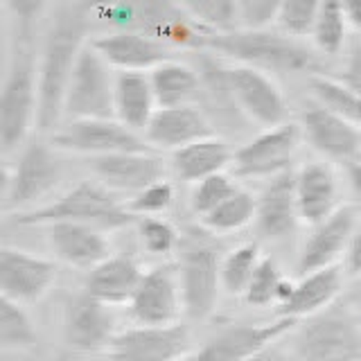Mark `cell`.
Segmentation results:
<instances>
[{"mask_svg": "<svg viewBox=\"0 0 361 361\" xmlns=\"http://www.w3.org/2000/svg\"><path fill=\"white\" fill-rule=\"evenodd\" d=\"M90 3L63 7L48 30L39 61V131L52 133L61 124L68 82L90 41Z\"/></svg>", "mask_w": 361, "mask_h": 361, "instance_id": "6da1fadb", "label": "cell"}, {"mask_svg": "<svg viewBox=\"0 0 361 361\" xmlns=\"http://www.w3.org/2000/svg\"><path fill=\"white\" fill-rule=\"evenodd\" d=\"M203 48L231 63L253 66L264 73L319 75V54L300 39L271 27H237L233 32L206 34Z\"/></svg>", "mask_w": 361, "mask_h": 361, "instance_id": "7a4b0ae2", "label": "cell"}, {"mask_svg": "<svg viewBox=\"0 0 361 361\" xmlns=\"http://www.w3.org/2000/svg\"><path fill=\"white\" fill-rule=\"evenodd\" d=\"M54 221L88 224L104 233H111L127 228V226L138 221V217L131 214L127 201H120L116 192L99 180H82L59 199L23 212H14L16 226H48Z\"/></svg>", "mask_w": 361, "mask_h": 361, "instance_id": "3957f363", "label": "cell"}, {"mask_svg": "<svg viewBox=\"0 0 361 361\" xmlns=\"http://www.w3.org/2000/svg\"><path fill=\"white\" fill-rule=\"evenodd\" d=\"M90 14L116 30L145 32L172 48H203L208 34L172 0H93Z\"/></svg>", "mask_w": 361, "mask_h": 361, "instance_id": "277c9868", "label": "cell"}, {"mask_svg": "<svg viewBox=\"0 0 361 361\" xmlns=\"http://www.w3.org/2000/svg\"><path fill=\"white\" fill-rule=\"evenodd\" d=\"M221 244L206 226H190L178 242V282L183 312L190 319H208L221 289Z\"/></svg>", "mask_w": 361, "mask_h": 361, "instance_id": "5b68a950", "label": "cell"}, {"mask_svg": "<svg viewBox=\"0 0 361 361\" xmlns=\"http://www.w3.org/2000/svg\"><path fill=\"white\" fill-rule=\"evenodd\" d=\"M39 124V66L27 48H18L9 56L7 73L0 90V152L14 154L25 147L30 131Z\"/></svg>", "mask_w": 361, "mask_h": 361, "instance_id": "8992f818", "label": "cell"}, {"mask_svg": "<svg viewBox=\"0 0 361 361\" xmlns=\"http://www.w3.org/2000/svg\"><path fill=\"white\" fill-rule=\"evenodd\" d=\"M296 361H361V323L348 302L302 319L293 336Z\"/></svg>", "mask_w": 361, "mask_h": 361, "instance_id": "52a82bcc", "label": "cell"}, {"mask_svg": "<svg viewBox=\"0 0 361 361\" xmlns=\"http://www.w3.org/2000/svg\"><path fill=\"white\" fill-rule=\"evenodd\" d=\"M63 174L61 161L52 145L30 140L14 167H5L3 174V208L23 212L45 199L59 185Z\"/></svg>", "mask_w": 361, "mask_h": 361, "instance_id": "ba28073f", "label": "cell"}, {"mask_svg": "<svg viewBox=\"0 0 361 361\" xmlns=\"http://www.w3.org/2000/svg\"><path fill=\"white\" fill-rule=\"evenodd\" d=\"M63 118H116V71L90 41L82 50L63 97Z\"/></svg>", "mask_w": 361, "mask_h": 361, "instance_id": "9c48e42d", "label": "cell"}, {"mask_svg": "<svg viewBox=\"0 0 361 361\" xmlns=\"http://www.w3.org/2000/svg\"><path fill=\"white\" fill-rule=\"evenodd\" d=\"M50 145L56 152L79 156H109L120 152L152 149L145 135L133 131L116 118H79L66 120L50 133Z\"/></svg>", "mask_w": 361, "mask_h": 361, "instance_id": "30bf717a", "label": "cell"}, {"mask_svg": "<svg viewBox=\"0 0 361 361\" xmlns=\"http://www.w3.org/2000/svg\"><path fill=\"white\" fill-rule=\"evenodd\" d=\"M224 79L237 111L264 129L287 122L289 109L276 79L264 71L244 63H226Z\"/></svg>", "mask_w": 361, "mask_h": 361, "instance_id": "8fae6325", "label": "cell"}, {"mask_svg": "<svg viewBox=\"0 0 361 361\" xmlns=\"http://www.w3.org/2000/svg\"><path fill=\"white\" fill-rule=\"evenodd\" d=\"M300 140L302 131L296 122H282L278 127L264 129L237 147L231 172L235 178H274L291 169Z\"/></svg>", "mask_w": 361, "mask_h": 361, "instance_id": "7c38bea8", "label": "cell"}, {"mask_svg": "<svg viewBox=\"0 0 361 361\" xmlns=\"http://www.w3.org/2000/svg\"><path fill=\"white\" fill-rule=\"evenodd\" d=\"M298 323L300 321L278 316L269 323H237L224 327L183 361H246L289 334Z\"/></svg>", "mask_w": 361, "mask_h": 361, "instance_id": "4fadbf2b", "label": "cell"}, {"mask_svg": "<svg viewBox=\"0 0 361 361\" xmlns=\"http://www.w3.org/2000/svg\"><path fill=\"white\" fill-rule=\"evenodd\" d=\"M111 361H183L190 355L185 325H135L116 332L106 348Z\"/></svg>", "mask_w": 361, "mask_h": 361, "instance_id": "5bb4252c", "label": "cell"}, {"mask_svg": "<svg viewBox=\"0 0 361 361\" xmlns=\"http://www.w3.org/2000/svg\"><path fill=\"white\" fill-rule=\"evenodd\" d=\"M300 131L302 140L314 152H319L323 158L332 163L348 165L359 158L361 154V129L350 124L334 111L314 102L307 104L300 113Z\"/></svg>", "mask_w": 361, "mask_h": 361, "instance_id": "9a60e30c", "label": "cell"}, {"mask_svg": "<svg viewBox=\"0 0 361 361\" xmlns=\"http://www.w3.org/2000/svg\"><path fill=\"white\" fill-rule=\"evenodd\" d=\"M90 45L104 56L113 71L152 73L156 66L176 59V48L145 32L113 30L90 39Z\"/></svg>", "mask_w": 361, "mask_h": 361, "instance_id": "2e32d148", "label": "cell"}, {"mask_svg": "<svg viewBox=\"0 0 361 361\" xmlns=\"http://www.w3.org/2000/svg\"><path fill=\"white\" fill-rule=\"evenodd\" d=\"M56 280V264L20 248H0V296L16 302H37Z\"/></svg>", "mask_w": 361, "mask_h": 361, "instance_id": "e0dca14e", "label": "cell"}, {"mask_svg": "<svg viewBox=\"0 0 361 361\" xmlns=\"http://www.w3.org/2000/svg\"><path fill=\"white\" fill-rule=\"evenodd\" d=\"M129 312L138 325H174L183 312L178 271L172 267H154L145 271L138 289L129 302Z\"/></svg>", "mask_w": 361, "mask_h": 361, "instance_id": "ac0fdd59", "label": "cell"}, {"mask_svg": "<svg viewBox=\"0 0 361 361\" xmlns=\"http://www.w3.org/2000/svg\"><path fill=\"white\" fill-rule=\"evenodd\" d=\"M116 319L111 314V305L97 300L84 289L63 307V341L75 353H97L109 348Z\"/></svg>", "mask_w": 361, "mask_h": 361, "instance_id": "d6986e66", "label": "cell"}, {"mask_svg": "<svg viewBox=\"0 0 361 361\" xmlns=\"http://www.w3.org/2000/svg\"><path fill=\"white\" fill-rule=\"evenodd\" d=\"M357 221L359 210L355 206H341L325 221L312 226V233L298 253V276H307L312 271L338 264V259H343L348 251Z\"/></svg>", "mask_w": 361, "mask_h": 361, "instance_id": "ffe728a7", "label": "cell"}, {"mask_svg": "<svg viewBox=\"0 0 361 361\" xmlns=\"http://www.w3.org/2000/svg\"><path fill=\"white\" fill-rule=\"evenodd\" d=\"M90 167L99 183L113 192H127V195H135L165 178V161L158 154H152V149L95 156L90 158Z\"/></svg>", "mask_w": 361, "mask_h": 361, "instance_id": "44dd1931", "label": "cell"}, {"mask_svg": "<svg viewBox=\"0 0 361 361\" xmlns=\"http://www.w3.org/2000/svg\"><path fill=\"white\" fill-rule=\"evenodd\" d=\"M300 221L296 201V172H282L274 178H267L262 192L257 195L255 226L257 233L267 240H285L296 231Z\"/></svg>", "mask_w": 361, "mask_h": 361, "instance_id": "7402d4cb", "label": "cell"}, {"mask_svg": "<svg viewBox=\"0 0 361 361\" xmlns=\"http://www.w3.org/2000/svg\"><path fill=\"white\" fill-rule=\"evenodd\" d=\"M142 135L152 149L176 152L180 147H188L201 138L214 135V131L210 120L206 118V113L199 106L183 104V106L156 109Z\"/></svg>", "mask_w": 361, "mask_h": 361, "instance_id": "603a6c76", "label": "cell"}, {"mask_svg": "<svg viewBox=\"0 0 361 361\" xmlns=\"http://www.w3.org/2000/svg\"><path fill=\"white\" fill-rule=\"evenodd\" d=\"M50 251L61 262L77 269H93L111 255V244L102 228L77 221H54L43 226Z\"/></svg>", "mask_w": 361, "mask_h": 361, "instance_id": "cb8c5ba5", "label": "cell"}, {"mask_svg": "<svg viewBox=\"0 0 361 361\" xmlns=\"http://www.w3.org/2000/svg\"><path fill=\"white\" fill-rule=\"evenodd\" d=\"M296 201L300 221L316 226L338 208V180L327 163H305L296 172Z\"/></svg>", "mask_w": 361, "mask_h": 361, "instance_id": "d4e9b609", "label": "cell"}, {"mask_svg": "<svg viewBox=\"0 0 361 361\" xmlns=\"http://www.w3.org/2000/svg\"><path fill=\"white\" fill-rule=\"evenodd\" d=\"M343 278H345V271L341 264L325 267L319 271H312L307 276H300L291 298L282 305V307H278V316L302 321L327 310L330 305L338 300V296H341Z\"/></svg>", "mask_w": 361, "mask_h": 361, "instance_id": "484cf974", "label": "cell"}, {"mask_svg": "<svg viewBox=\"0 0 361 361\" xmlns=\"http://www.w3.org/2000/svg\"><path fill=\"white\" fill-rule=\"evenodd\" d=\"M145 271L138 259L127 253H111L104 262L93 267L86 276V291L97 300L111 305H129Z\"/></svg>", "mask_w": 361, "mask_h": 361, "instance_id": "4316f807", "label": "cell"}, {"mask_svg": "<svg viewBox=\"0 0 361 361\" xmlns=\"http://www.w3.org/2000/svg\"><path fill=\"white\" fill-rule=\"evenodd\" d=\"M235 149L219 135H208L188 147L172 152V165L176 178L183 183H199V180L208 178L217 172H226V167H231Z\"/></svg>", "mask_w": 361, "mask_h": 361, "instance_id": "83f0119b", "label": "cell"}, {"mask_svg": "<svg viewBox=\"0 0 361 361\" xmlns=\"http://www.w3.org/2000/svg\"><path fill=\"white\" fill-rule=\"evenodd\" d=\"M156 109L158 104L149 73L116 71V120L142 133Z\"/></svg>", "mask_w": 361, "mask_h": 361, "instance_id": "f1b7e54d", "label": "cell"}, {"mask_svg": "<svg viewBox=\"0 0 361 361\" xmlns=\"http://www.w3.org/2000/svg\"><path fill=\"white\" fill-rule=\"evenodd\" d=\"M158 109L195 104L201 90V75L192 66L169 59L149 73Z\"/></svg>", "mask_w": 361, "mask_h": 361, "instance_id": "f546056e", "label": "cell"}, {"mask_svg": "<svg viewBox=\"0 0 361 361\" xmlns=\"http://www.w3.org/2000/svg\"><path fill=\"white\" fill-rule=\"evenodd\" d=\"M188 18L208 34L233 32L242 27L240 0H178Z\"/></svg>", "mask_w": 361, "mask_h": 361, "instance_id": "4dcf8cb0", "label": "cell"}, {"mask_svg": "<svg viewBox=\"0 0 361 361\" xmlns=\"http://www.w3.org/2000/svg\"><path fill=\"white\" fill-rule=\"evenodd\" d=\"M310 90L319 104L334 111L350 124L361 129V95L348 88L336 77L327 75H312L310 77Z\"/></svg>", "mask_w": 361, "mask_h": 361, "instance_id": "1f68e13d", "label": "cell"}, {"mask_svg": "<svg viewBox=\"0 0 361 361\" xmlns=\"http://www.w3.org/2000/svg\"><path fill=\"white\" fill-rule=\"evenodd\" d=\"M255 208H257V197H253L248 190L240 188L233 197L219 203V206L212 212H208L206 217H201V226H206L214 235L237 233L255 219Z\"/></svg>", "mask_w": 361, "mask_h": 361, "instance_id": "d6a6232c", "label": "cell"}, {"mask_svg": "<svg viewBox=\"0 0 361 361\" xmlns=\"http://www.w3.org/2000/svg\"><path fill=\"white\" fill-rule=\"evenodd\" d=\"M348 18L341 9L338 0H323L319 18L312 30V41L316 52H321L325 56H336L345 48L348 41Z\"/></svg>", "mask_w": 361, "mask_h": 361, "instance_id": "836d02e7", "label": "cell"}, {"mask_svg": "<svg viewBox=\"0 0 361 361\" xmlns=\"http://www.w3.org/2000/svg\"><path fill=\"white\" fill-rule=\"evenodd\" d=\"M34 343H37V330L23 302L0 296V348L32 350Z\"/></svg>", "mask_w": 361, "mask_h": 361, "instance_id": "e575fe53", "label": "cell"}, {"mask_svg": "<svg viewBox=\"0 0 361 361\" xmlns=\"http://www.w3.org/2000/svg\"><path fill=\"white\" fill-rule=\"evenodd\" d=\"M259 244L246 242L224 255L221 262V289L231 296H244L255 269L259 264Z\"/></svg>", "mask_w": 361, "mask_h": 361, "instance_id": "d590c367", "label": "cell"}, {"mask_svg": "<svg viewBox=\"0 0 361 361\" xmlns=\"http://www.w3.org/2000/svg\"><path fill=\"white\" fill-rule=\"evenodd\" d=\"M323 0H282L276 16V30L293 39L312 37V30L319 18Z\"/></svg>", "mask_w": 361, "mask_h": 361, "instance_id": "8d00e7d4", "label": "cell"}, {"mask_svg": "<svg viewBox=\"0 0 361 361\" xmlns=\"http://www.w3.org/2000/svg\"><path fill=\"white\" fill-rule=\"evenodd\" d=\"M237 190H240V185H237L233 174L217 172L195 183V190H192V195H190V208L195 214H199V217H206V214L212 212L219 203L233 197Z\"/></svg>", "mask_w": 361, "mask_h": 361, "instance_id": "74e56055", "label": "cell"}, {"mask_svg": "<svg viewBox=\"0 0 361 361\" xmlns=\"http://www.w3.org/2000/svg\"><path fill=\"white\" fill-rule=\"evenodd\" d=\"M138 226V237L142 248L149 255H169L178 251L180 233L174 228L172 221H167L165 217H138L135 221Z\"/></svg>", "mask_w": 361, "mask_h": 361, "instance_id": "f35d334b", "label": "cell"}, {"mask_svg": "<svg viewBox=\"0 0 361 361\" xmlns=\"http://www.w3.org/2000/svg\"><path fill=\"white\" fill-rule=\"evenodd\" d=\"M280 269L276 264V259L262 257L255 269V274L248 282V287L244 291V300L251 307H269V305H276V291L280 285Z\"/></svg>", "mask_w": 361, "mask_h": 361, "instance_id": "ab89813d", "label": "cell"}, {"mask_svg": "<svg viewBox=\"0 0 361 361\" xmlns=\"http://www.w3.org/2000/svg\"><path fill=\"white\" fill-rule=\"evenodd\" d=\"M174 203V185L167 178L156 180V183L147 185L145 190L131 195L127 201V208L135 217H158V214L167 212Z\"/></svg>", "mask_w": 361, "mask_h": 361, "instance_id": "60d3db41", "label": "cell"}, {"mask_svg": "<svg viewBox=\"0 0 361 361\" xmlns=\"http://www.w3.org/2000/svg\"><path fill=\"white\" fill-rule=\"evenodd\" d=\"M282 0H240L242 27H267L276 20Z\"/></svg>", "mask_w": 361, "mask_h": 361, "instance_id": "b9f144b4", "label": "cell"}, {"mask_svg": "<svg viewBox=\"0 0 361 361\" xmlns=\"http://www.w3.org/2000/svg\"><path fill=\"white\" fill-rule=\"evenodd\" d=\"M48 3L50 0H5V7L11 14V18L16 20L20 37H25V34L32 30L34 23L43 16Z\"/></svg>", "mask_w": 361, "mask_h": 361, "instance_id": "7bdbcfd3", "label": "cell"}, {"mask_svg": "<svg viewBox=\"0 0 361 361\" xmlns=\"http://www.w3.org/2000/svg\"><path fill=\"white\" fill-rule=\"evenodd\" d=\"M336 79H338V82H343L348 88H353L355 93L361 95V37L350 41L348 52H345L343 71Z\"/></svg>", "mask_w": 361, "mask_h": 361, "instance_id": "ee69618b", "label": "cell"}, {"mask_svg": "<svg viewBox=\"0 0 361 361\" xmlns=\"http://www.w3.org/2000/svg\"><path fill=\"white\" fill-rule=\"evenodd\" d=\"M341 267L345 271L348 278L359 280L361 278V217L353 231V237H350V244H348V251L341 259Z\"/></svg>", "mask_w": 361, "mask_h": 361, "instance_id": "f6af8a7d", "label": "cell"}, {"mask_svg": "<svg viewBox=\"0 0 361 361\" xmlns=\"http://www.w3.org/2000/svg\"><path fill=\"white\" fill-rule=\"evenodd\" d=\"M343 167H345V178H348L350 195H353V201H355V208L361 210V158H357V161L348 163Z\"/></svg>", "mask_w": 361, "mask_h": 361, "instance_id": "bcb514c9", "label": "cell"}, {"mask_svg": "<svg viewBox=\"0 0 361 361\" xmlns=\"http://www.w3.org/2000/svg\"><path fill=\"white\" fill-rule=\"evenodd\" d=\"M348 18V25L361 34V0H338Z\"/></svg>", "mask_w": 361, "mask_h": 361, "instance_id": "7dc6e473", "label": "cell"}, {"mask_svg": "<svg viewBox=\"0 0 361 361\" xmlns=\"http://www.w3.org/2000/svg\"><path fill=\"white\" fill-rule=\"evenodd\" d=\"M246 361H296V359H291L285 350H280V348H276V345H269V348H264L262 353H257V355H253L251 359H246Z\"/></svg>", "mask_w": 361, "mask_h": 361, "instance_id": "c3c4849f", "label": "cell"}, {"mask_svg": "<svg viewBox=\"0 0 361 361\" xmlns=\"http://www.w3.org/2000/svg\"><path fill=\"white\" fill-rule=\"evenodd\" d=\"M345 302H348V307L355 312V316H357L359 323H361V278L355 280L353 289H350L348 296H345Z\"/></svg>", "mask_w": 361, "mask_h": 361, "instance_id": "681fc988", "label": "cell"}]
</instances>
